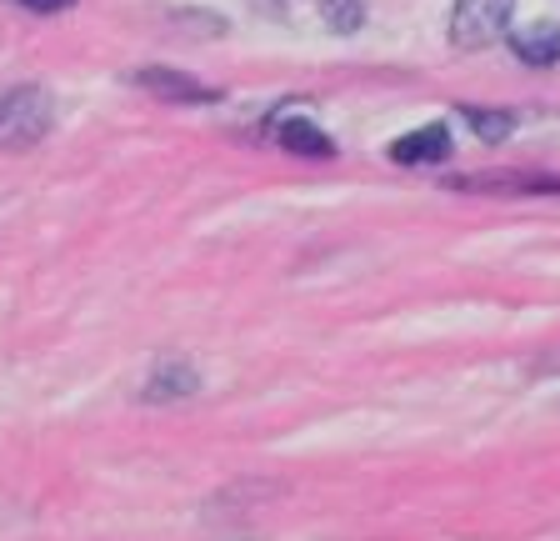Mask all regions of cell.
Segmentation results:
<instances>
[{
  "label": "cell",
  "instance_id": "obj_1",
  "mask_svg": "<svg viewBox=\"0 0 560 541\" xmlns=\"http://www.w3.org/2000/svg\"><path fill=\"white\" fill-rule=\"evenodd\" d=\"M50 130V95L35 91V85H21V91L0 95V146L11 151H25Z\"/></svg>",
  "mask_w": 560,
  "mask_h": 541
},
{
  "label": "cell",
  "instance_id": "obj_2",
  "mask_svg": "<svg viewBox=\"0 0 560 541\" xmlns=\"http://www.w3.org/2000/svg\"><path fill=\"white\" fill-rule=\"evenodd\" d=\"M515 0H455V15H451V41L460 50H480L490 41L505 36L511 25Z\"/></svg>",
  "mask_w": 560,
  "mask_h": 541
},
{
  "label": "cell",
  "instance_id": "obj_3",
  "mask_svg": "<svg viewBox=\"0 0 560 541\" xmlns=\"http://www.w3.org/2000/svg\"><path fill=\"white\" fill-rule=\"evenodd\" d=\"M136 85L140 91L161 95V101H180V106H206V101H221V91L206 81H196V76L186 71H171V66H145V71H136Z\"/></svg>",
  "mask_w": 560,
  "mask_h": 541
},
{
  "label": "cell",
  "instance_id": "obj_4",
  "mask_svg": "<svg viewBox=\"0 0 560 541\" xmlns=\"http://www.w3.org/2000/svg\"><path fill=\"white\" fill-rule=\"evenodd\" d=\"M455 191H480V196H560V176H521V171H495V176H455Z\"/></svg>",
  "mask_w": 560,
  "mask_h": 541
},
{
  "label": "cell",
  "instance_id": "obj_5",
  "mask_svg": "<svg viewBox=\"0 0 560 541\" xmlns=\"http://www.w3.org/2000/svg\"><path fill=\"white\" fill-rule=\"evenodd\" d=\"M200 391V371L190 361H161L145 377V387H140V401H151V406H165V401H186Z\"/></svg>",
  "mask_w": 560,
  "mask_h": 541
},
{
  "label": "cell",
  "instance_id": "obj_6",
  "mask_svg": "<svg viewBox=\"0 0 560 541\" xmlns=\"http://www.w3.org/2000/svg\"><path fill=\"white\" fill-rule=\"evenodd\" d=\"M445 156H451V130L445 126H420L390 146V161L400 165H441Z\"/></svg>",
  "mask_w": 560,
  "mask_h": 541
},
{
  "label": "cell",
  "instance_id": "obj_7",
  "mask_svg": "<svg viewBox=\"0 0 560 541\" xmlns=\"http://www.w3.org/2000/svg\"><path fill=\"white\" fill-rule=\"evenodd\" d=\"M515 56L525 66H556L560 60V21H536V25H521L511 36Z\"/></svg>",
  "mask_w": 560,
  "mask_h": 541
},
{
  "label": "cell",
  "instance_id": "obj_8",
  "mask_svg": "<svg viewBox=\"0 0 560 541\" xmlns=\"http://www.w3.org/2000/svg\"><path fill=\"white\" fill-rule=\"evenodd\" d=\"M276 141L285 146V151H295V156H330L336 146L326 141V130L320 126H311V120H301V116H276Z\"/></svg>",
  "mask_w": 560,
  "mask_h": 541
},
{
  "label": "cell",
  "instance_id": "obj_9",
  "mask_svg": "<svg viewBox=\"0 0 560 541\" xmlns=\"http://www.w3.org/2000/svg\"><path fill=\"white\" fill-rule=\"evenodd\" d=\"M460 116H466L470 126L480 130V141H505V136H511V126H515L511 111H480V106H466Z\"/></svg>",
  "mask_w": 560,
  "mask_h": 541
},
{
  "label": "cell",
  "instance_id": "obj_10",
  "mask_svg": "<svg viewBox=\"0 0 560 541\" xmlns=\"http://www.w3.org/2000/svg\"><path fill=\"white\" fill-rule=\"evenodd\" d=\"M320 11H326L330 15V25H336V31H355V25H361L365 21V5H361V0H320Z\"/></svg>",
  "mask_w": 560,
  "mask_h": 541
},
{
  "label": "cell",
  "instance_id": "obj_11",
  "mask_svg": "<svg viewBox=\"0 0 560 541\" xmlns=\"http://www.w3.org/2000/svg\"><path fill=\"white\" fill-rule=\"evenodd\" d=\"M11 5H21V11H35V15H56V11H70L75 0H11Z\"/></svg>",
  "mask_w": 560,
  "mask_h": 541
}]
</instances>
